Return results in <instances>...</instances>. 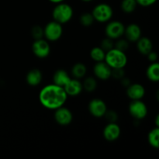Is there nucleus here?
<instances>
[{
	"instance_id": "obj_4",
	"label": "nucleus",
	"mask_w": 159,
	"mask_h": 159,
	"mask_svg": "<svg viewBox=\"0 0 159 159\" xmlns=\"http://www.w3.org/2000/svg\"><path fill=\"white\" fill-rule=\"evenodd\" d=\"M92 15L95 21L99 23H107L112 19L113 11L111 6L107 3H99L93 9Z\"/></svg>"
},
{
	"instance_id": "obj_5",
	"label": "nucleus",
	"mask_w": 159,
	"mask_h": 159,
	"mask_svg": "<svg viewBox=\"0 0 159 159\" xmlns=\"http://www.w3.org/2000/svg\"><path fill=\"white\" fill-rule=\"evenodd\" d=\"M62 34V25L54 20L49 22L43 28V37L49 41H57L61 37Z\"/></svg>"
},
{
	"instance_id": "obj_32",
	"label": "nucleus",
	"mask_w": 159,
	"mask_h": 159,
	"mask_svg": "<svg viewBox=\"0 0 159 159\" xmlns=\"http://www.w3.org/2000/svg\"><path fill=\"white\" fill-rule=\"evenodd\" d=\"M147 57H148V60L150 61L151 62H156L157 60H158V54H157L155 51H152L148 54L147 55Z\"/></svg>"
},
{
	"instance_id": "obj_36",
	"label": "nucleus",
	"mask_w": 159,
	"mask_h": 159,
	"mask_svg": "<svg viewBox=\"0 0 159 159\" xmlns=\"http://www.w3.org/2000/svg\"><path fill=\"white\" fill-rule=\"evenodd\" d=\"M82 1L85 2H91V1H93V0H82Z\"/></svg>"
},
{
	"instance_id": "obj_6",
	"label": "nucleus",
	"mask_w": 159,
	"mask_h": 159,
	"mask_svg": "<svg viewBox=\"0 0 159 159\" xmlns=\"http://www.w3.org/2000/svg\"><path fill=\"white\" fill-rule=\"evenodd\" d=\"M125 26L123 24L122 22L118 20L110 21L105 28V33L107 37L112 39V40H117L120 38L124 34Z\"/></svg>"
},
{
	"instance_id": "obj_13",
	"label": "nucleus",
	"mask_w": 159,
	"mask_h": 159,
	"mask_svg": "<svg viewBox=\"0 0 159 159\" xmlns=\"http://www.w3.org/2000/svg\"><path fill=\"white\" fill-rule=\"evenodd\" d=\"M127 95L131 100L142 99L145 95V89L139 83H130L127 87Z\"/></svg>"
},
{
	"instance_id": "obj_2",
	"label": "nucleus",
	"mask_w": 159,
	"mask_h": 159,
	"mask_svg": "<svg viewBox=\"0 0 159 159\" xmlns=\"http://www.w3.org/2000/svg\"><path fill=\"white\" fill-rule=\"evenodd\" d=\"M104 61L113 68H124L127 64V57L124 51L113 48L106 52Z\"/></svg>"
},
{
	"instance_id": "obj_25",
	"label": "nucleus",
	"mask_w": 159,
	"mask_h": 159,
	"mask_svg": "<svg viewBox=\"0 0 159 159\" xmlns=\"http://www.w3.org/2000/svg\"><path fill=\"white\" fill-rule=\"evenodd\" d=\"M79 20H80L81 24L84 26H92L95 21L93 16L92 15V13H89V12H85V13L82 14Z\"/></svg>"
},
{
	"instance_id": "obj_33",
	"label": "nucleus",
	"mask_w": 159,
	"mask_h": 159,
	"mask_svg": "<svg viewBox=\"0 0 159 159\" xmlns=\"http://www.w3.org/2000/svg\"><path fill=\"white\" fill-rule=\"evenodd\" d=\"M120 81H121V84H122V85L125 87H127L130 83H131V82H130V81L125 77H124L122 79H120Z\"/></svg>"
},
{
	"instance_id": "obj_8",
	"label": "nucleus",
	"mask_w": 159,
	"mask_h": 159,
	"mask_svg": "<svg viewBox=\"0 0 159 159\" xmlns=\"http://www.w3.org/2000/svg\"><path fill=\"white\" fill-rule=\"evenodd\" d=\"M32 51L36 57L39 58H45L51 53V47L49 43L43 38L35 40L32 44Z\"/></svg>"
},
{
	"instance_id": "obj_29",
	"label": "nucleus",
	"mask_w": 159,
	"mask_h": 159,
	"mask_svg": "<svg viewBox=\"0 0 159 159\" xmlns=\"http://www.w3.org/2000/svg\"><path fill=\"white\" fill-rule=\"evenodd\" d=\"M106 120L108 121V123H116L118 120V114L114 110H107L105 115Z\"/></svg>"
},
{
	"instance_id": "obj_27",
	"label": "nucleus",
	"mask_w": 159,
	"mask_h": 159,
	"mask_svg": "<svg viewBox=\"0 0 159 159\" xmlns=\"http://www.w3.org/2000/svg\"><path fill=\"white\" fill-rule=\"evenodd\" d=\"M114 48L125 52L129 48V41L127 39H117V41L114 43Z\"/></svg>"
},
{
	"instance_id": "obj_1",
	"label": "nucleus",
	"mask_w": 159,
	"mask_h": 159,
	"mask_svg": "<svg viewBox=\"0 0 159 159\" xmlns=\"http://www.w3.org/2000/svg\"><path fill=\"white\" fill-rule=\"evenodd\" d=\"M68 97L63 87L54 83L44 86L39 93V101L43 107L48 110H55L63 107Z\"/></svg>"
},
{
	"instance_id": "obj_26",
	"label": "nucleus",
	"mask_w": 159,
	"mask_h": 159,
	"mask_svg": "<svg viewBox=\"0 0 159 159\" xmlns=\"http://www.w3.org/2000/svg\"><path fill=\"white\" fill-rule=\"evenodd\" d=\"M31 35L34 40L43 38V28L40 26H34L31 29Z\"/></svg>"
},
{
	"instance_id": "obj_22",
	"label": "nucleus",
	"mask_w": 159,
	"mask_h": 159,
	"mask_svg": "<svg viewBox=\"0 0 159 159\" xmlns=\"http://www.w3.org/2000/svg\"><path fill=\"white\" fill-rule=\"evenodd\" d=\"M106 51H103L100 47H95L90 51V57L94 61H103L105 59Z\"/></svg>"
},
{
	"instance_id": "obj_31",
	"label": "nucleus",
	"mask_w": 159,
	"mask_h": 159,
	"mask_svg": "<svg viewBox=\"0 0 159 159\" xmlns=\"http://www.w3.org/2000/svg\"><path fill=\"white\" fill-rule=\"evenodd\" d=\"M158 0H136L137 3L143 7H149L155 4Z\"/></svg>"
},
{
	"instance_id": "obj_14",
	"label": "nucleus",
	"mask_w": 159,
	"mask_h": 159,
	"mask_svg": "<svg viewBox=\"0 0 159 159\" xmlns=\"http://www.w3.org/2000/svg\"><path fill=\"white\" fill-rule=\"evenodd\" d=\"M124 35L129 42H137L141 37V29L138 24L131 23L124 29Z\"/></svg>"
},
{
	"instance_id": "obj_15",
	"label": "nucleus",
	"mask_w": 159,
	"mask_h": 159,
	"mask_svg": "<svg viewBox=\"0 0 159 159\" xmlns=\"http://www.w3.org/2000/svg\"><path fill=\"white\" fill-rule=\"evenodd\" d=\"M65 93L68 96H77L83 90L82 83L76 79H71V80L65 85L64 87Z\"/></svg>"
},
{
	"instance_id": "obj_21",
	"label": "nucleus",
	"mask_w": 159,
	"mask_h": 159,
	"mask_svg": "<svg viewBox=\"0 0 159 159\" xmlns=\"http://www.w3.org/2000/svg\"><path fill=\"white\" fill-rule=\"evenodd\" d=\"M148 143L154 148H158L159 146V128L155 127L152 129L148 135Z\"/></svg>"
},
{
	"instance_id": "obj_35",
	"label": "nucleus",
	"mask_w": 159,
	"mask_h": 159,
	"mask_svg": "<svg viewBox=\"0 0 159 159\" xmlns=\"http://www.w3.org/2000/svg\"><path fill=\"white\" fill-rule=\"evenodd\" d=\"M155 124H156V127H158V126H159V116H158V115L156 116V120H155Z\"/></svg>"
},
{
	"instance_id": "obj_34",
	"label": "nucleus",
	"mask_w": 159,
	"mask_h": 159,
	"mask_svg": "<svg viewBox=\"0 0 159 159\" xmlns=\"http://www.w3.org/2000/svg\"><path fill=\"white\" fill-rule=\"evenodd\" d=\"M51 2L54 3V4H58V3H61V2H63L65 0H49Z\"/></svg>"
},
{
	"instance_id": "obj_19",
	"label": "nucleus",
	"mask_w": 159,
	"mask_h": 159,
	"mask_svg": "<svg viewBox=\"0 0 159 159\" xmlns=\"http://www.w3.org/2000/svg\"><path fill=\"white\" fill-rule=\"evenodd\" d=\"M148 80L153 82H158L159 81V64L158 62H152L150 65L148 67L146 71Z\"/></svg>"
},
{
	"instance_id": "obj_7",
	"label": "nucleus",
	"mask_w": 159,
	"mask_h": 159,
	"mask_svg": "<svg viewBox=\"0 0 159 159\" xmlns=\"http://www.w3.org/2000/svg\"><path fill=\"white\" fill-rule=\"evenodd\" d=\"M129 113L137 120H141L147 116L148 107L141 99L132 100L129 105Z\"/></svg>"
},
{
	"instance_id": "obj_9",
	"label": "nucleus",
	"mask_w": 159,
	"mask_h": 159,
	"mask_svg": "<svg viewBox=\"0 0 159 159\" xmlns=\"http://www.w3.org/2000/svg\"><path fill=\"white\" fill-rule=\"evenodd\" d=\"M88 109L92 116L96 118L103 117L107 110L106 102L100 99H93L89 102Z\"/></svg>"
},
{
	"instance_id": "obj_3",
	"label": "nucleus",
	"mask_w": 159,
	"mask_h": 159,
	"mask_svg": "<svg viewBox=\"0 0 159 159\" xmlns=\"http://www.w3.org/2000/svg\"><path fill=\"white\" fill-rule=\"evenodd\" d=\"M73 14L74 11L72 7L69 4L65 3L64 2L56 4L52 11V16L54 20L61 25L68 23L72 18Z\"/></svg>"
},
{
	"instance_id": "obj_12",
	"label": "nucleus",
	"mask_w": 159,
	"mask_h": 159,
	"mask_svg": "<svg viewBox=\"0 0 159 159\" xmlns=\"http://www.w3.org/2000/svg\"><path fill=\"white\" fill-rule=\"evenodd\" d=\"M112 68L105 61L96 62L93 68L95 76L100 80H108L111 77Z\"/></svg>"
},
{
	"instance_id": "obj_23",
	"label": "nucleus",
	"mask_w": 159,
	"mask_h": 159,
	"mask_svg": "<svg viewBox=\"0 0 159 159\" xmlns=\"http://www.w3.org/2000/svg\"><path fill=\"white\" fill-rule=\"evenodd\" d=\"M137 6L136 0H122L120 4L121 9L125 13H132L136 9Z\"/></svg>"
},
{
	"instance_id": "obj_11",
	"label": "nucleus",
	"mask_w": 159,
	"mask_h": 159,
	"mask_svg": "<svg viewBox=\"0 0 159 159\" xmlns=\"http://www.w3.org/2000/svg\"><path fill=\"white\" fill-rule=\"evenodd\" d=\"M120 127L116 123H108L102 132L104 138L110 142L116 141L120 136Z\"/></svg>"
},
{
	"instance_id": "obj_30",
	"label": "nucleus",
	"mask_w": 159,
	"mask_h": 159,
	"mask_svg": "<svg viewBox=\"0 0 159 159\" xmlns=\"http://www.w3.org/2000/svg\"><path fill=\"white\" fill-rule=\"evenodd\" d=\"M111 77L114 78L115 79L120 80L123 78L125 77L124 68H113L111 71Z\"/></svg>"
},
{
	"instance_id": "obj_17",
	"label": "nucleus",
	"mask_w": 159,
	"mask_h": 159,
	"mask_svg": "<svg viewBox=\"0 0 159 159\" xmlns=\"http://www.w3.org/2000/svg\"><path fill=\"white\" fill-rule=\"evenodd\" d=\"M137 48L140 54L147 56L152 51H153V43L148 37H141L137 41Z\"/></svg>"
},
{
	"instance_id": "obj_16",
	"label": "nucleus",
	"mask_w": 159,
	"mask_h": 159,
	"mask_svg": "<svg viewBox=\"0 0 159 159\" xmlns=\"http://www.w3.org/2000/svg\"><path fill=\"white\" fill-rule=\"evenodd\" d=\"M43 79L42 72L39 69L34 68L28 71L26 76V83L30 86H37L40 84Z\"/></svg>"
},
{
	"instance_id": "obj_10",
	"label": "nucleus",
	"mask_w": 159,
	"mask_h": 159,
	"mask_svg": "<svg viewBox=\"0 0 159 159\" xmlns=\"http://www.w3.org/2000/svg\"><path fill=\"white\" fill-rule=\"evenodd\" d=\"M54 120L59 125L67 126L72 122L73 114L69 109L61 107L54 112Z\"/></svg>"
},
{
	"instance_id": "obj_24",
	"label": "nucleus",
	"mask_w": 159,
	"mask_h": 159,
	"mask_svg": "<svg viewBox=\"0 0 159 159\" xmlns=\"http://www.w3.org/2000/svg\"><path fill=\"white\" fill-rule=\"evenodd\" d=\"M82 88L87 93H93L97 88V81L93 77H87L82 83Z\"/></svg>"
},
{
	"instance_id": "obj_20",
	"label": "nucleus",
	"mask_w": 159,
	"mask_h": 159,
	"mask_svg": "<svg viewBox=\"0 0 159 159\" xmlns=\"http://www.w3.org/2000/svg\"><path fill=\"white\" fill-rule=\"evenodd\" d=\"M86 66L82 63L75 64L71 68V75H72L73 78L76 79H80L84 78L86 75Z\"/></svg>"
},
{
	"instance_id": "obj_28",
	"label": "nucleus",
	"mask_w": 159,
	"mask_h": 159,
	"mask_svg": "<svg viewBox=\"0 0 159 159\" xmlns=\"http://www.w3.org/2000/svg\"><path fill=\"white\" fill-rule=\"evenodd\" d=\"M100 48H102L103 51H105L106 52L110 50L113 49L114 48V42H113V40L109 38V37H107L104 40H102L100 44Z\"/></svg>"
},
{
	"instance_id": "obj_18",
	"label": "nucleus",
	"mask_w": 159,
	"mask_h": 159,
	"mask_svg": "<svg viewBox=\"0 0 159 159\" xmlns=\"http://www.w3.org/2000/svg\"><path fill=\"white\" fill-rule=\"evenodd\" d=\"M71 78L65 70L58 69L54 72L53 75V82L55 85L61 87H65V85L71 80Z\"/></svg>"
}]
</instances>
